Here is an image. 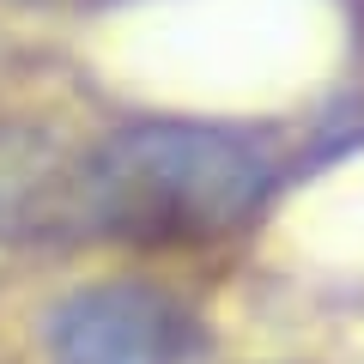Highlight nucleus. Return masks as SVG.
Here are the masks:
<instances>
[{
    "label": "nucleus",
    "mask_w": 364,
    "mask_h": 364,
    "mask_svg": "<svg viewBox=\"0 0 364 364\" xmlns=\"http://www.w3.org/2000/svg\"><path fill=\"white\" fill-rule=\"evenodd\" d=\"M255 140L200 122H140L109 134L73 176V225L134 243H195L243 225L267 195Z\"/></svg>",
    "instance_id": "1"
},
{
    "label": "nucleus",
    "mask_w": 364,
    "mask_h": 364,
    "mask_svg": "<svg viewBox=\"0 0 364 364\" xmlns=\"http://www.w3.org/2000/svg\"><path fill=\"white\" fill-rule=\"evenodd\" d=\"M195 316L152 279H97L43 316L49 364H182Z\"/></svg>",
    "instance_id": "2"
}]
</instances>
